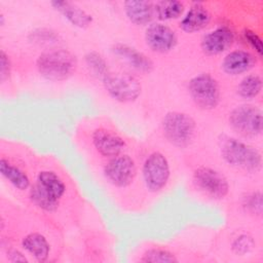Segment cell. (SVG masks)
<instances>
[{
    "label": "cell",
    "instance_id": "30",
    "mask_svg": "<svg viewBox=\"0 0 263 263\" xmlns=\"http://www.w3.org/2000/svg\"><path fill=\"white\" fill-rule=\"evenodd\" d=\"M6 256L8 261L10 262H28V258L25 256L23 252L15 248H8L6 250Z\"/></svg>",
    "mask_w": 263,
    "mask_h": 263
},
{
    "label": "cell",
    "instance_id": "12",
    "mask_svg": "<svg viewBox=\"0 0 263 263\" xmlns=\"http://www.w3.org/2000/svg\"><path fill=\"white\" fill-rule=\"evenodd\" d=\"M91 143L96 151L106 158L120 155L126 148V142L119 134L105 127L92 132Z\"/></svg>",
    "mask_w": 263,
    "mask_h": 263
},
{
    "label": "cell",
    "instance_id": "23",
    "mask_svg": "<svg viewBox=\"0 0 263 263\" xmlns=\"http://www.w3.org/2000/svg\"><path fill=\"white\" fill-rule=\"evenodd\" d=\"M84 62L88 71L100 80H103L111 72L108 62L97 50L87 51L84 55Z\"/></svg>",
    "mask_w": 263,
    "mask_h": 263
},
{
    "label": "cell",
    "instance_id": "11",
    "mask_svg": "<svg viewBox=\"0 0 263 263\" xmlns=\"http://www.w3.org/2000/svg\"><path fill=\"white\" fill-rule=\"evenodd\" d=\"M144 39L147 46L157 53H167L178 43L176 32L170 26L162 23L150 24L145 30Z\"/></svg>",
    "mask_w": 263,
    "mask_h": 263
},
{
    "label": "cell",
    "instance_id": "24",
    "mask_svg": "<svg viewBox=\"0 0 263 263\" xmlns=\"http://www.w3.org/2000/svg\"><path fill=\"white\" fill-rule=\"evenodd\" d=\"M141 262H145V263H176L179 262L178 258L176 257V255L165 249V248H161V247H154V248H149L147 249L142 257L140 258Z\"/></svg>",
    "mask_w": 263,
    "mask_h": 263
},
{
    "label": "cell",
    "instance_id": "15",
    "mask_svg": "<svg viewBox=\"0 0 263 263\" xmlns=\"http://www.w3.org/2000/svg\"><path fill=\"white\" fill-rule=\"evenodd\" d=\"M257 65V57L245 49L229 51L222 60L221 68L227 75L238 76Z\"/></svg>",
    "mask_w": 263,
    "mask_h": 263
},
{
    "label": "cell",
    "instance_id": "2",
    "mask_svg": "<svg viewBox=\"0 0 263 263\" xmlns=\"http://www.w3.org/2000/svg\"><path fill=\"white\" fill-rule=\"evenodd\" d=\"M222 159L231 167L256 174L262 168V154L254 146L230 136L222 135L218 140Z\"/></svg>",
    "mask_w": 263,
    "mask_h": 263
},
{
    "label": "cell",
    "instance_id": "29",
    "mask_svg": "<svg viewBox=\"0 0 263 263\" xmlns=\"http://www.w3.org/2000/svg\"><path fill=\"white\" fill-rule=\"evenodd\" d=\"M11 69H12V64H11V60H10L8 53L4 49H1V51H0V81L2 83H4L10 77Z\"/></svg>",
    "mask_w": 263,
    "mask_h": 263
},
{
    "label": "cell",
    "instance_id": "7",
    "mask_svg": "<svg viewBox=\"0 0 263 263\" xmlns=\"http://www.w3.org/2000/svg\"><path fill=\"white\" fill-rule=\"evenodd\" d=\"M142 177L148 191L157 193L163 190L171 178V166L166 156L160 151L148 154L142 165Z\"/></svg>",
    "mask_w": 263,
    "mask_h": 263
},
{
    "label": "cell",
    "instance_id": "31",
    "mask_svg": "<svg viewBox=\"0 0 263 263\" xmlns=\"http://www.w3.org/2000/svg\"><path fill=\"white\" fill-rule=\"evenodd\" d=\"M0 26L1 27L5 26V20H4V14L3 13L0 14Z\"/></svg>",
    "mask_w": 263,
    "mask_h": 263
},
{
    "label": "cell",
    "instance_id": "22",
    "mask_svg": "<svg viewBox=\"0 0 263 263\" xmlns=\"http://www.w3.org/2000/svg\"><path fill=\"white\" fill-rule=\"evenodd\" d=\"M262 77L257 73L246 75L237 84L236 92L243 100L256 99L262 90Z\"/></svg>",
    "mask_w": 263,
    "mask_h": 263
},
{
    "label": "cell",
    "instance_id": "20",
    "mask_svg": "<svg viewBox=\"0 0 263 263\" xmlns=\"http://www.w3.org/2000/svg\"><path fill=\"white\" fill-rule=\"evenodd\" d=\"M22 248L38 262H46L50 254V245L47 238L38 231L27 233L22 238Z\"/></svg>",
    "mask_w": 263,
    "mask_h": 263
},
{
    "label": "cell",
    "instance_id": "6",
    "mask_svg": "<svg viewBox=\"0 0 263 263\" xmlns=\"http://www.w3.org/2000/svg\"><path fill=\"white\" fill-rule=\"evenodd\" d=\"M228 122L233 130L245 138H256L262 134V111L255 105L236 106L229 112Z\"/></svg>",
    "mask_w": 263,
    "mask_h": 263
},
{
    "label": "cell",
    "instance_id": "13",
    "mask_svg": "<svg viewBox=\"0 0 263 263\" xmlns=\"http://www.w3.org/2000/svg\"><path fill=\"white\" fill-rule=\"evenodd\" d=\"M234 38V32L230 27L220 26L202 36L200 47L206 55H218L231 47Z\"/></svg>",
    "mask_w": 263,
    "mask_h": 263
},
{
    "label": "cell",
    "instance_id": "4",
    "mask_svg": "<svg viewBox=\"0 0 263 263\" xmlns=\"http://www.w3.org/2000/svg\"><path fill=\"white\" fill-rule=\"evenodd\" d=\"M161 129L170 144L179 149H185L193 143L197 126L191 115L180 111H170L162 117Z\"/></svg>",
    "mask_w": 263,
    "mask_h": 263
},
{
    "label": "cell",
    "instance_id": "8",
    "mask_svg": "<svg viewBox=\"0 0 263 263\" xmlns=\"http://www.w3.org/2000/svg\"><path fill=\"white\" fill-rule=\"evenodd\" d=\"M192 182L201 193L216 200L225 198L230 191V185L225 175L208 165H199L193 171Z\"/></svg>",
    "mask_w": 263,
    "mask_h": 263
},
{
    "label": "cell",
    "instance_id": "28",
    "mask_svg": "<svg viewBox=\"0 0 263 263\" xmlns=\"http://www.w3.org/2000/svg\"><path fill=\"white\" fill-rule=\"evenodd\" d=\"M245 39L247 42L250 44V46L255 50V52L258 54L259 58L262 57V50H263V44H262V39L260 36L252 29L246 28L242 32Z\"/></svg>",
    "mask_w": 263,
    "mask_h": 263
},
{
    "label": "cell",
    "instance_id": "27",
    "mask_svg": "<svg viewBox=\"0 0 263 263\" xmlns=\"http://www.w3.org/2000/svg\"><path fill=\"white\" fill-rule=\"evenodd\" d=\"M28 38L31 42L37 44H52L57 43L60 40V35L49 28H36L31 31L28 35Z\"/></svg>",
    "mask_w": 263,
    "mask_h": 263
},
{
    "label": "cell",
    "instance_id": "1",
    "mask_svg": "<svg viewBox=\"0 0 263 263\" xmlns=\"http://www.w3.org/2000/svg\"><path fill=\"white\" fill-rule=\"evenodd\" d=\"M67 186L63 178L51 170H42L29 189V197L40 210L53 213L66 194Z\"/></svg>",
    "mask_w": 263,
    "mask_h": 263
},
{
    "label": "cell",
    "instance_id": "3",
    "mask_svg": "<svg viewBox=\"0 0 263 263\" xmlns=\"http://www.w3.org/2000/svg\"><path fill=\"white\" fill-rule=\"evenodd\" d=\"M77 58L69 49L58 47L42 51L36 60L38 73L49 81H64L77 69Z\"/></svg>",
    "mask_w": 263,
    "mask_h": 263
},
{
    "label": "cell",
    "instance_id": "25",
    "mask_svg": "<svg viewBox=\"0 0 263 263\" xmlns=\"http://www.w3.org/2000/svg\"><path fill=\"white\" fill-rule=\"evenodd\" d=\"M241 206L246 213L254 217H261L263 211V197L261 190L247 193L241 200Z\"/></svg>",
    "mask_w": 263,
    "mask_h": 263
},
{
    "label": "cell",
    "instance_id": "14",
    "mask_svg": "<svg viewBox=\"0 0 263 263\" xmlns=\"http://www.w3.org/2000/svg\"><path fill=\"white\" fill-rule=\"evenodd\" d=\"M112 53L119 60L126 63L132 69L143 73L149 74L154 69L153 61L144 52L138 50L136 47L126 43H115L111 46Z\"/></svg>",
    "mask_w": 263,
    "mask_h": 263
},
{
    "label": "cell",
    "instance_id": "19",
    "mask_svg": "<svg viewBox=\"0 0 263 263\" xmlns=\"http://www.w3.org/2000/svg\"><path fill=\"white\" fill-rule=\"evenodd\" d=\"M0 174L13 188L20 191H26L32 186L28 173L4 155L0 157Z\"/></svg>",
    "mask_w": 263,
    "mask_h": 263
},
{
    "label": "cell",
    "instance_id": "10",
    "mask_svg": "<svg viewBox=\"0 0 263 263\" xmlns=\"http://www.w3.org/2000/svg\"><path fill=\"white\" fill-rule=\"evenodd\" d=\"M103 174L114 187L125 188L134 182L137 176V164L133 157L122 153L108 158L104 164Z\"/></svg>",
    "mask_w": 263,
    "mask_h": 263
},
{
    "label": "cell",
    "instance_id": "17",
    "mask_svg": "<svg viewBox=\"0 0 263 263\" xmlns=\"http://www.w3.org/2000/svg\"><path fill=\"white\" fill-rule=\"evenodd\" d=\"M212 15L202 3H194L181 18L180 29L186 33H195L203 30L211 22Z\"/></svg>",
    "mask_w": 263,
    "mask_h": 263
},
{
    "label": "cell",
    "instance_id": "16",
    "mask_svg": "<svg viewBox=\"0 0 263 263\" xmlns=\"http://www.w3.org/2000/svg\"><path fill=\"white\" fill-rule=\"evenodd\" d=\"M50 5L74 27L86 29L92 24L93 18L91 14L71 1L54 0L50 2Z\"/></svg>",
    "mask_w": 263,
    "mask_h": 263
},
{
    "label": "cell",
    "instance_id": "9",
    "mask_svg": "<svg viewBox=\"0 0 263 263\" xmlns=\"http://www.w3.org/2000/svg\"><path fill=\"white\" fill-rule=\"evenodd\" d=\"M103 86L108 95L117 102H135L142 93L139 79L126 72H110L103 80Z\"/></svg>",
    "mask_w": 263,
    "mask_h": 263
},
{
    "label": "cell",
    "instance_id": "5",
    "mask_svg": "<svg viewBox=\"0 0 263 263\" xmlns=\"http://www.w3.org/2000/svg\"><path fill=\"white\" fill-rule=\"evenodd\" d=\"M188 92L193 103L201 110H213L221 102V87L210 73H200L188 81Z\"/></svg>",
    "mask_w": 263,
    "mask_h": 263
},
{
    "label": "cell",
    "instance_id": "26",
    "mask_svg": "<svg viewBox=\"0 0 263 263\" xmlns=\"http://www.w3.org/2000/svg\"><path fill=\"white\" fill-rule=\"evenodd\" d=\"M256 242L254 237L250 233H239L236 235L230 245L231 251L237 256H246L252 253L255 249Z\"/></svg>",
    "mask_w": 263,
    "mask_h": 263
},
{
    "label": "cell",
    "instance_id": "21",
    "mask_svg": "<svg viewBox=\"0 0 263 263\" xmlns=\"http://www.w3.org/2000/svg\"><path fill=\"white\" fill-rule=\"evenodd\" d=\"M184 10V3L178 0H159L154 2L155 17L159 21L178 18L183 14Z\"/></svg>",
    "mask_w": 263,
    "mask_h": 263
},
{
    "label": "cell",
    "instance_id": "18",
    "mask_svg": "<svg viewBox=\"0 0 263 263\" xmlns=\"http://www.w3.org/2000/svg\"><path fill=\"white\" fill-rule=\"evenodd\" d=\"M127 20L136 26H146L155 17L154 2L148 0H128L123 3Z\"/></svg>",
    "mask_w": 263,
    "mask_h": 263
}]
</instances>
